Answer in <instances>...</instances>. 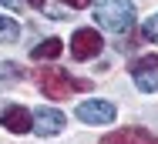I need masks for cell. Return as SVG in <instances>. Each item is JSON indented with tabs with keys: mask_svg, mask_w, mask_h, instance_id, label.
Listing matches in <instances>:
<instances>
[{
	"mask_svg": "<svg viewBox=\"0 0 158 144\" xmlns=\"http://www.w3.org/2000/svg\"><path fill=\"white\" fill-rule=\"evenodd\" d=\"M94 20H98V27L111 30V34H125L135 24V7H131V0H98Z\"/></svg>",
	"mask_w": 158,
	"mask_h": 144,
	"instance_id": "6da1fadb",
	"label": "cell"
},
{
	"mask_svg": "<svg viewBox=\"0 0 158 144\" xmlns=\"http://www.w3.org/2000/svg\"><path fill=\"white\" fill-rule=\"evenodd\" d=\"M34 81H37V87H40L51 101H64V97L74 90V77H71L67 70H61V67H37Z\"/></svg>",
	"mask_w": 158,
	"mask_h": 144,
	"instance_id": "7a4b0ae2",
	"label": "cell"
},
{
	"mask_svg": "<svg viewBox=\"0 0 158 144\" xmlns=\"http://www.w3.org/2000/svg\"><path fill=\"white\" fill-rule=\"evenodd\" d=\"M131 77H135V87L145 90V94H155L158 90V54H141L128 64Z\"/></svg>",
	"mask_w": 158,
	"mask_h": 144,
	"instance_id": "3957f363",
	"label": "cell"
},
{
	"mask_svg": "<svg viewBox=\"0 0 158 144\" xmlns=\"http://www.w3.org/2000/svg\"><path fill=\"white\" fill-rule=\"evenodd\" d=\"M101 47H104V37H101L94 27H81V30H74V37H71V54H74L77 60L98 57Z\"/></svg>",
	"mask_w": 158,
	"mask_h": 144,
	"instance_id": "277c9868",
	"label": "cell"
},
{
	"mask_svg": "<svg viewBox=\"0 0 158 144\" xmlns=\"http://www.w3.org/2000/svg\"><path fill=\"white\" fill-rule=\"evenodd\" d=\"M74 114H77V121H84V124H111L118 111H114L111 101L91 97V101H81V107H77Z\"/></svg>",
	"mask_w": 158,
	"mask_h": 144,
	"instance_id": "5b68a950",
	"label": "cell"
},
{
	"mask_svg": "<svg viewBox=\"0 0 158 144\" xmlns=\"http://www.w3.org/2000/svg\"><path fill=\"white\" fill-rule=\"evenodd\" d=\"M34 131H37L40 138L61 134L64 131V114L57 111V107H37V114H34Z\"/></svg>",
	"mask_w": 158,
	"mask_h": 144,
	"instance_id": "8992f818",
	"label": "cell"
},
{
	"mask_svg": "<svg viewBox=\"0 0 158 144\" xmlns=\"http://www.w3.org/2000/svg\"><path fill=\"white\" fill-rule=\"evenodd\" d=\"M101 144H158V138L145 127H118V131L104 134Z\"/></svg>",
	"mask_w": 158,
	"mask_h": 144,
	"instance_id": "52a82bcc",
	"label": "cell"
},
{
	"mask_svg": "<svg viewBox=\"0 0 158 144\" xmlns=\"http://www.w3.org/2000/svg\"><path fill=\"white\" fill-rule=\"evenodd\" d=\"M0 124L7 127V131H14V134H27L34 127V117L27 114V107H17V104H10L3 114H0Z\"/></svg>",
	"mask_w": 158,
	"mask_h": 144,
	"instance_id": "ba28073f",
	"label": "cell"
},
{
	"mask_svg": "<svg viewBox=\"0 0 158 144\" xmlns=\"http://www.w3.org/2000/svg\"><path fill=\"white\" fill-rule=\"evenodd\" d=\"M61 50H64V44L57 40V37H51V40H40L37 47H34V60H57L61 57Z\"/></svg>",
	"mask_w": 158,
	"mask_h": 144,
	"instance_id": "9c48e42d",
	"label": "cell"
},
{
	"mask_svg": "<svg viewBox=\"0 0 158 144\" xmlns=\"http://www.w3.org/2000/svg\"><path fill=\"white\" fill-rule=\"evenodd\" d=\"M17 37H20V24L14 17H0V40L3 44H14Z\"/></svg>",
	"mask_w": 158,
	"mask_h": 144,
	"instance_id": "30bf717a",
	"label": "cell"
},
{
	"mask_svg": "<svg viewBox=\"0 0 158 144\" xmlns=\"http://www.w3.org/2000/svg\"><path fill=\"white\" fill-rule=\"evenodd\" d=\"M17 81H24V70L17 64H0V87H10Z\"/></svg>",
	"mask_w": 158,
	"mask_h": 144,
	"instance_id": "8fae6325",
	"label": "cell"
},
{
	"mask_svg": "<svg viewBox=\"0 0 158 144\" xmlns=\"http://www.w3.org/2000/svg\"><path fill=\"white\" fill-rule=\"evenodd\" d=\"M141 37H145V40H152V44H158V14L145 20V27H141Z\"/></svg>",
	"mask_w": 158,
	"mask_h": 144,
	"instance_id": "7c38bea8",
	"label": "cell"
},
{
	"mask_svg": "<svg viewBox=\"0 0 158 144\" xmlns=\"http://www.w3.org/2000/svg\"><path fill=\"white\" fill-rule=\"evenodd\" d=\"M67 7H74V10H84V7H91V0H61Z\"/></svg>",
	"mask_w": 158,
	"mask_h": 144,
	"instance_id": "4fadbf2b",
	"label": "cell"
},
{
	"mask_svg": "<svg viewBox=\"0 0 158 144\" xmlns=\"http://www.w3.org/2000/svg\"><path fill=\"white\" fill-rule=\"evenodd\" d=\"M3 7H10V10H24V0H0Z\"/></svg>",
	"mask_w": 158,
	"mask_h": 144,
	"instance_id": "5bb4252c",
	"label": "cell"
},
{
	"mask_svg": "<svg viewBox=\"0 0 158 144\" xmlns=\"http://www.w3.org/2000/svg\"><path fill=\"white\" fill-rule=\"evenodd\" d=\"M31 7H37V10H44V0H27Z\"/></svg>",
	"mask_w": 158,
	"mask_h": 144,
	"instance_id": "9a60e30c",
	"label": "cell"
}]
</instances>
